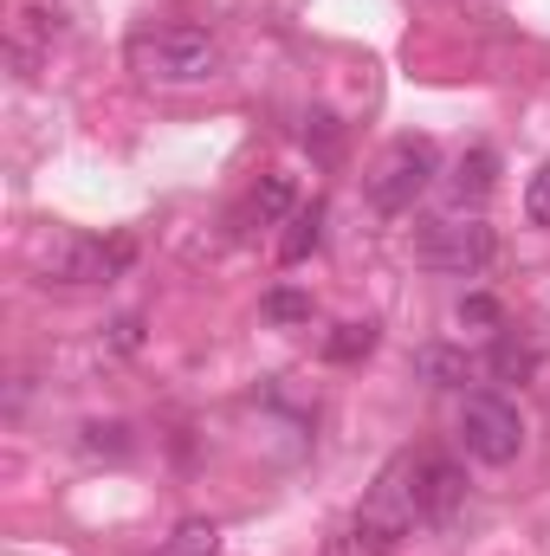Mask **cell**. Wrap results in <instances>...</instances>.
Instances as JSON below:
<instances>
[{
  "label": "cell",
  "mask_w": 550,
  "mask_h": 556,
  "mask_svg": "<svg viewBox=\"0 0 550 556\" xmlns=\"http://www.w3.org/2000/svg\"><path fill=\"white\" fill-rule=\"evenodd\" d=\"M460 324H473V330H499V304H492L486 291H466V298H460Z\"/></svg>",
  "instance_id": "obj_18"
},
{
  "label": "cell",
  "mask_w": 550,
  "mask_h": 556,
  "mask_svg": "<svg viewBox=\"0 0 550 556\" xmlns=\"http://www.w3.org/2000/svg\"><path fill=\"white\" fill-rule=\"evenodd\" d=\"M273 324H304L311 317V298L304 291H291V285H278V291H266V304H260Z\"/></svg>",
  "instance_id": "obj_15"
},
{
  "label": "cell",
  "mask_w": 550,
  "mask_h": 556,
  "mask_svg": "<svg viewBox=\"0 0 550 556\" xmlns=\"http://www.w3.org/2000/svg\"><path fill=\"white\" fill-rule=\"evenodd\" d=\"M453 433H460L466 459H479V466H512V459L525 453V420H518V408H512L505 395H492V389L460 395Z\"/></svg>",
  "instance_id": "obj_3"
},
{
  "label": "cell",
  "mask_w": 550,
  "mask_h": 556,
  "mask_svg": "<svg viewBox=\"0 0 550 556\" xmlns=\"http://www.w3.org/2000/svg\"><path fill=\"white\" fill-rule=\"evenodd\" d=\"M304 142H317V155L330 162V155H337V124H330V117L317 111V117H311V130H304Z\"/></svg>",
  "instance_id": "obj_19"
},
{
  "label": "cell",
  "mask_w": 550,
  "mask_h": 556,
  "mask_svg": "<svg viewBox=\"0 0 550 556\" xmlns=\"http://www.w3.org/2000/svg\"><path fill=\"white\" fill-rule=\"evenodd\" d=\"M130 260H137L130 233H117V240H65L46 260V278L52 285H111L117 273H130Z\"/></svg>",
  "instance_id": "obj_6"
},
{
  "label": "cell",
  "mask_w": 550,
  "mask_h": 556,
  "mask_svg": "<svg viewBox=\"0 0 550 556\" xmlns=\"http://www.w3.org/2000/svg\"><path fill=\"white\" fill-rule=\"evenodd\" d=\"M414 260L440 278H479L499 260V233L486 220H434V227H421Z\"/></svg>",
  "instance_id": "obj_4"
},
{
  "label": "cell",
  "mask_w": 550,
  "mask_h": 556,
  "mask_svg": "<svg viewBox=\"0 0 550 556\" xmlns=\"http://www.w3.org/2000/svg\"><path fill=\"white\" fill-rule=\"evenodd\" d=\"M486 369H492L499 382H532V376H538V343H525V337L499 330V337H492V356H486Z\"/></svg>",
  "instance_id": "obj_9"
},
{
  "label": "cell",
  "mask_w": 550,
  "mask_h": 556,
  "mask_svg": "<svg viewBox=\"0 0 550 556\" xmlns=\"http://www.w3.org/2000/svg\"><path fill=\"white\" fill-rule=\"evenodd\" d=\"M124 52H130V72H137L142 85H162V91H188V85H208V78L221 72L214 33L182 26V20H168V26H137Z\"/></svg>",
  "instance_id": "obj_1"
},
{
  "label": "cell",
  "mask_w": 550,
  "mask_h": 556,
  "mask_svg": "<svg viewBox=\"0 0 550 556\" xmlns=\"http://www.w3.org/2000/svg\"><path fill=\"white\" fill-rule=\"evenodd\" d=\"M525 220L550 233V162L538 168V175H532V181H525Z\"/></svg>",
  "instance_id": "obj_16"
},
{
  "label": "cell",
  "mask_w": 550,
  "mask_h": 556,
  "mask_svg": "<svg viewBox=\"0 0 550 556\" xmlns=\"http://www.w3.org/2000/svg\"><path fill=\"white\" fill-rule=\"evenodd\" d=\"M221 551V531L208 525V518H188V525H175V538L162 544V556H214Z\"/></svg>",
  "instance_id": "obj_12"
},
{
  "label": "cell",
  "mask_w": 550,
  "mask_h": 556,
  "mask_svg": "<svg viewBox=\"0 0 550 556\" xmlns=\"http://www.w3.org/2000/svg\"><path fill=\"white\" fill-rule=\"evenodd\" d=\"M402 459H409V492H414L421 525H447L466 505V472L447 453H402Z\"/></svg>",
  "instance_id": "obj_7"
},
{
  "label": "cell",
  "mask_w": 550,
  "mask_h": 556,
  "mask_svg": "<svg viewBox=\"0 0 550 556\" xmlns=\"http://www.w3.org/2000/svg\"><path fill=\"white\" fill-rule=\"evenodd\" d=\"M492 175H499V155H492V149H466V155L453 162L447 188H453V201H486V194H492Z\"/></svg>",
  "instance_id": "obj_8"
},
{
  "label": "cell",
  "mask_w": 550,
  "mask_h": 556,
  "mask_svg": "<svg viewBox=\"0 0 550 556\" xmlns=\"http://www.w3.org/2000/svg\"><path fill=\"white\" fill-rule=\"evenodd\" d=\"M85 446H91V453H117V459H124L137 440H130V427H117V420H111V427H104V420H91V427H85Z\"/></svg>",
  "instance_id": "obj_17"
},
{
  "label": "cell",
  "mask_w": 550,
  "mask_h": 556,
  "mask_svg": "<svg viewBox=\"0 0 550 556\" xmlns=\"http://www.w3.org/2000/svg\"><path fill=\"white\" fill-rule=\"evenodd\" d=\"M253 214H260V220H285V214H298V194H291V175H266V181L253 188Z\"/></svg>",
  "instance_id": "obj_13"
},
{
  "label": "cell",
  "mask_w": 550,
  "mask_h": 556,
  "mask_svg": "<svg viewBox=\"0 0 550 556\" xmlns=\"http://www.w3.org/2000/svg\"><path fill=\"white\" fill-rule=\"evenodd\" d=\"M434 175H440L434 142L427 137H396L389 142V155L376 162V175H370V201H376L383 214H409L414 201L434 188Z\"/></svg>",
  "instance_id": "obj_5"
},
{
  "label": "cell",
  "mask_w": 550,
  "mask_h": 556,
  "mask_svg": "<svg viewBox=\"0 0 550 556\" xmlns=\"http://www.w3.org/2000/svg\"><path fill=\"white\" fill-rule=\"evenodd\" d=\"M142 343V324L137 317H124V324H117V350H137Z\"/></svg>",
  "instance_id": "obj_20"
},
{
  "label": "cell",
  "mask_w": 550,
  "mask_h": 556,
  "mask_svg": "<svg viewBox=\"0 0 550 556\" xmlns=\"http://www.w3.org/2000/svg\"><path fill=\"white\" fill-rule=\"evenodd\" d=\"M414 376H421V382H434V389H460V382H466V356H460V350L427 343V350H414Z\"/></svg>",
  "instance_id": "obj_11"
},
{
  "label": "cell",
  "mask_w": 550,
  "mask_h": 556,
  "mask_svg": "<svg viewBox=\"0 0 550 556\" xmlns=\"http://www.w3.org/2000/svg\"><path fill=\"white\" fill-rule=\"evenodd\" d=\"M370 350H376V324H343V330L324 343L330 363H357V356H370Z\"/></svg>",
  "instance_id": "obj_14"
},
{
  "label": "cell",
  "mask_w": 550,
  "mask_h": 556,
  "mask_svg": "<svg viewBox=\"0 0 550 556\" xmlns=\"http://www.w3.org/2000/svg\"><path fill=\"white\" fill-rule=\"evenodd\" d=\"M317 233H324V201H311V207H298V214H291V233L278 240V260H285V266H298L304 253H317Z\"/></svg>",
  "instance_id": "obj_10"
},
{
  "label": "cell",
  "mask_w": 550,
  "mask_h": 556,
  "mask_svg": "<svg viewBox=\"0 0 550 556\" xmlns=\"http://www.w3.org/2000/svg\"><path fill=\"white\" fill-rule=\"evenodd\" d=\"M414 525H421V511H414V492H409V459H396V466L370 485V498L330 531V551L324 556H389Z\"/></svg>",
  "instance_id": "obj_2"
}]
</instances>
